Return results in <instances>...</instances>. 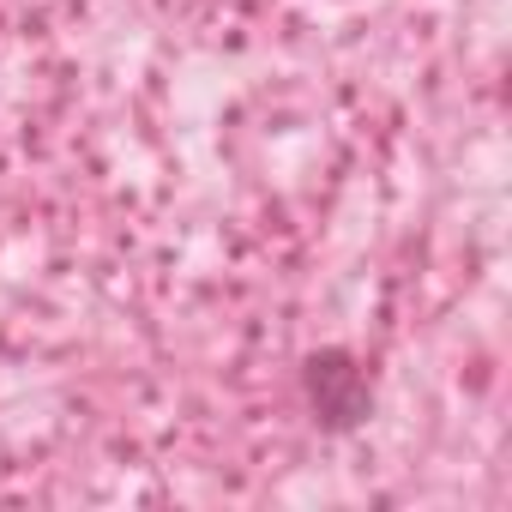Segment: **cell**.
I'll use <instances>...</instances> for the list:
<instances>
[{
    "label": "cell",
    "instance_id": "6da1fadb",
    "mask_svg": "<svg viewBox=\"0 0 512 512\" xmlns=\"http://www.w3.org/2000/svg\"><path fill=\"white\" fill-rule=\"evenodd\" d=\"M302 392H308V410L326 434H356L374 416V380H368L362 356L344 344L302 356Z\"/></svg>",
    "mask_w": 512,
    "mask_h": 512
}]
</instances>
